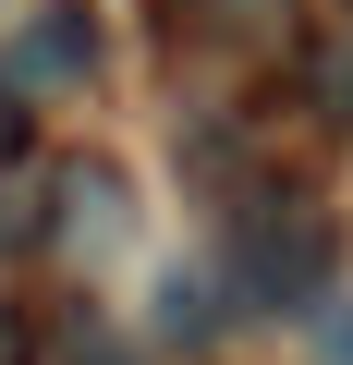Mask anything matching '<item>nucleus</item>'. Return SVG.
<instances>
[{"label":"nucleus","instance_id":"nucleus-1","mask_svg":"<svg viewBox=\"0 0 353 365\" xmlns=\"http://www.w3.org/2000/svg\"><path fill=\"white\" fill-rule=\"evenodd\" d=\"M208 292L232 317H317L341 292V207L305 170H244L208 232Z\"/></svg>","mask_w":353,"mask_h":365},{"label":"nucleus","instance_id":"nucleus-2","mask_svg":"<svg viewBox=\"0 0 353 365\" xmlns=\"http://www.w3.org/2000/svg\"><path fill=\"white\" fill-rule=\"evenodd\" d=\"M110 61V25L98 0H37V13L0 37V110H49V98H86Z\"/></svg>","mask_w":353,"mask_h":365},{"label":"nucleus","instance_id":"nucleus-3","mask_svg":"<svg viewBox=\"0 0 353 365\" xmlns=\"http://www.w3.org/2000/svg\"><path fill=\"white\" fill-rule=\"evenodd\" d=\"M49 195H61V207H37V256L110 268V256L134 244V182H122V158H98V146L49 158Z\"/></svg>","mask_w":353,"mask_h":365},{"label":"nucleus","instance_id":"nucleus-4","mask_svg":"<svg viewBox=\"0 0 353 365\" xmlns=\"http://www.w3.org/2000/svg\"><path fill=\"white\" fill-rule=\"evenodd\" d=\"M292 98H305L317 134H353V0H341V13H305V37H292Z\"/></svg>","mask_w":353,"mask_h":365},{"label":"nucleus","instance_id":"nucleus-5","mask_svg":"<svg viewBox=\"0 0 353 365\" xmlns=\"http://www.w3.org/2000/svg\"><path fill=\"white\" fill-rule=\"evenodd\" d=\"M37 365H146V353H134V329H110L98 304H61V317H49V353H37Z\"/></svg>","mask_w":353,"mask_h":365},{"label":"nucleus","instance_id":"nucleus-6","mask_svg":"<svg viewBox=\"0 0 353 365\" xmlns=\"http://www.w3.org/2000/svg\"><path fill=\"white\" fill-rule=\"evenodd\" d=\"M305 341H317V365H353V292H329V304L305 317Z\"/></svg>","mask_w":353,"mask_h":365},{"label":"nucleus","instance_id":"nucleus-7","mask_svg":"<svg viewBox=\"0 0 353 365\" xmlns=\"http://www.w3.org/2000/svg\"><path fill=\"white\" fill-rule=\"evenodd\" d=\"M0 365H37V317H25L13 292H0Z\"/></svg>","mask_w":353,"mask_h":365}]
</instances>
